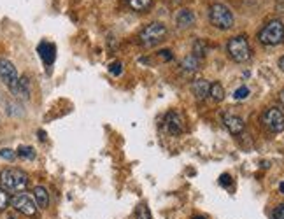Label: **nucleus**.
<instances>
[{"label":"nucleus","instance_id":"obj_1","mask_svg":"<svg viewBox=\"0 0 284 219\" xmlns=\"http://www.w3.org/2000/svg\"><path fill=\"white\" fill-rule=\"evenodd\" d=\"M0 188L7 193H23L28 188V175L21 168H6L0 172Z\"/></svg>","mask_w":284,"mask_h":219},{"label":"nucleus","instance_id":"obj_2","mask_svg":"<svg viewBox=\"0 0 284 219\" xmlns=\"http://www.w3.org/2000/svg\"><path fill=\"white\" fill-rule=\"evenodd\" d=\"M165 35H167V26L160 21H153L142 28V32L139 33V42L142 44V48L149 49L158 46L165 39Z\"/></svg>","mask_w":284,"mask_h":219},{"label":"nucleus","instance_id":"obj_3","mask_svg":"<svg viewBox=\"0 0 284 219\" xmlns=\"http://www.w3.org/2000/svg\"><path fill=\"white\" fill-rule=\"evenodd\" d=\"M258 39L265 46H277L284 41V23L281 20H272L260 30Z\"/></svg>","mask_w":284,"mask_h":219},{"label":"nucleus","instance_id":"obj_4","mask_svg":"<svg viewBox=\"0 0 284 219\" xmlns=\"http://www.w3.org/2000/svg\"><path fill=\"white\" fill-rule=\"evenodd\" d=\"M209 20L216 28L220 30H230L233 26V18L232 11L225 6V4H212L209 9Z\"/></svg>","mask_w":284,"mask_h":219},{"label":"nucleus","instance_id":"obj_5","mask_svg":"<svg viewBox=\"0 0 284 219\" xmlns=\"http://www.w3.org/2000/svg\"><path fill=\"white\" fill-rule=\"evenodd\" d=\"M226 49H228L230 58L233 61H237V63H244V61H247L251 58V46H249V42L244 35L232 37V39L228 41Z\"/></svg>","mask_w":284,"mask_h":219},{"label":"nucleus","instance_id":"obj_6","mask_svg":"<svg viewBox=\"0 0 284 219\" xmlns=\"http://www.w3.org/2000/svg\"><path fill=\"white\" fill-rule=\"evenodd\" d=\"M11 205L14 207V210H18L20 214L26 217H36L37 216V203L30 195L26 193H18L11 198Z\"/></svg>","mask_w":284,"mask_h":219},{"label":"nucleus","instance_id":"obj_7","mask_svg":"<svg viewBox=\"0 0 284 219\" xmlns=\"http://www.w3.org/2000/svg\"><path fill=\"white\" fill-rule=\"evenodd\" d=\"M263 126L272 133H279L284 130V113L279 111L277 107H270L262 114Z\"/></svg>","mask_w":284,"mask_h":219},{"label":"nucleus","instance_id":"obj_8","mask_svg":"<svg viewBox=\"0 0 284 219\" xmlns=\"http://www.w3.org/2000/svg\"><path fill=\"white\" fill-rule=\"evenodd\" d=\"M0 79L4 81L6 86H9L11 90H14V86L18 84V70L13 65V61L7 58H0Z\"/></svg>","mask_w":284,"mask_h":219},{"label":"nucleus","instance_id":"obj_9","mask_svg":"<svg viewBox=\"0 0 284 219\" xmlns=\"http://www.w3.org/2000/svg\"><path fill=\"white\" fill-rule=\"evenodd\" d=\"M165 128H167L168 133H172V135H181L184 132V118L178 111H170V113L165 116Z\"/></svg>","mask_w":284,"mask_h":219},{"label":"nucleus","instance_id":"obj_10","mask_svg":"<svg viewBox=\"0 0 284 219\" xmlns=\"http://www.w3.org/2000/svg\"><path fill=\"white\" fill-rule=\"evenodd\" d=\"M223 123H225L226 128H228V132L233 133V135H239V133H242L244 128H245L244 120H242V118H239V116H235V114H225Z\"/></svg>","mask_w":284,"mask_h":219},{"label":"nucleus","instance_id":"obj_11","mask_svg":"<svg viewBox=\"0 0 284 219\" xmlns=\"http://www.w3.org/2000/svg\"><path fill=\"white\" fill-rule=\"evenodd\" d=\"M191 91H193L195 98L197 100H203L209 97L210 91V83L207 79H197L191 83Z\"/></svg>","mask_w":284,"mask_h":219},{"label":"nucleus","instance_id":"obj_12","mask_svg":"<svg viewBox=\"0 0 284 219\" xmlns=\"http://www.w3.org/2000/svg\"><path fill=\"white\" fill-rule=\"evenodd\" d=\"M195 23V14L193 11L190 9H181L178 13V16H175V25L179 26V28H188V26H191Z\"/></svg>","mask_w":284,"mask_h":219},{"label":"nucleus","instance_id":"obj_13","mask_svg":"<svg viewBox=\"0 0 284 219\" xmlns=\"http://www.w3.org/2000/svg\"><path fill=\"white\" fill-rule=\"evenodd\" d=\"M33 200H36L37 207H41V209H48L49 205V193L46 188L42 186H36L33 188Z\"/></svg>","mask_w":284,"mask_h":219},{"label":"nucleus","instance_id":"obj_14","mask_svg":"<svg viewBox=\"0 0 284 219\" xmlns=\"http://www.w3.org/2000/svg\"><path fill=\"white\" fill-rule=\"evenodd\" d=\"M181 67H183L184 72H188V74H193V72H197L198 68H200V58H198V56H195V55H188L186 58L183 60Z\"/></svg>","mask_w":284,"mask_h":219},{"label":"nucleus","instance_id":"obj_15","mask_svg":"<svg viewBox=\"0 0 284 219\" xmlns=\"http://www.w3.org/2000/svg\"><path fill=\"white\" fill-rule=\"evenodd\" d=\"M39 53L46 63L48 65L53 63V60H55V46L49 44V42H42V44L39 46Z\"/></svg>","mask_w":284,"mask_h":219},{"label":"nucleus","instance_id":"obj_16","mask_svg":"<svg viewBox=\"0 0 284 219\" xmlns=\"http://www.w3.org/2000/svg\"><path fill=\"white\" fill-rule=\"evenodd\" d=\"M13 93L16 95V97L28 98V95H30V84H28V79H26V78H20V79H18V84H16V86H14Z\"/></svg>","mask_w":284,"mask_h":219},{"label":"nucleus","instance_id":"obj_17","mask_svg":"<svg viewBox=\"0 0 284 219\" xmlns=\"http://www.w3.org/2000/svg\"><path fill=\"white\" fill-rule=\"evenodd\" d=\"M130 6V9L137 11V13H146L148 9H151L155 0H126Z\"/></svg>","mask_w":284,"mask_h":219},{"label":"nucleus","instance_id":"obj_18","mask_svg":"<svg viewBox=\"0 0 284 219\" xmlns=\"http://www.w3.org/2000/svg\"><path fill=\"white\" fill-rule=\"evenodd\" d=\"M209 95L212 97L216 102H221V100L225 98V88L221 86L220 83H212L210 84V91H209Z\"/></svg>","mask_w":284,"mask_h":219},{"label":"nucleus","instance_id":"obj_19","mask_svg":"<svg viewBox=\"0 0 284 219\" xmlns=\"http://www.w3.org/2000/svg\"><path fill=\"white\" fill-rule=\"evenodd\" d=\"M18 156H21L25 160H33L36 158V151L30 145H21V148H18Z\"/></svg>","mask_w":284,"mask_h":219},{"label":"nucleus","instance_id":"obj_20","mask_svg":"<svg viewBox=\"0 0 284 219\" xmlns=\"http://www.w3.org/2000/svg\"><path fill=\"white\" fill-rule=\"evenodd\" d=\"M9 202H11L9 193H7L4 188H0V212H4V210L9 207Z\"/></svg>","mask_w":284,"mask_h":219},{"label":"nucleus","instance_id":"obj_21","mask_svg":"<svg viewBox=\"0 0 284 219\" xmlns=\"http://www.w3.org/2000/svg\"><path fill=\"white\" fill-rule=\"evenodd\" d=\"M247 95H249V88L247 86H240L239 90L235 91V95H233V97H235L237 100H244V98H247Z\"/></svg>","mask_w":284,"mask_h":219},{"label":"nucleus","instance_id":"obj_22","mask_svg":"<svg viewBox=\"0 0 284 219\" xmlns=\"http://www.w3.org/2000/svg\"><path fill=\"white\" fill-rule=\"evenodd\" d=\"M109 70H111V74H113V76H120L123 72V65L120 63V61H114V63H111Z\"/></svg>","mask_w":284,"mask_h":219},{"label":"nucleus","instance_id":"obj_23","mask_svg":"<svg viewBox=\"0 0 284 219\" xmlns=\"http://www.w3.org/2000/svg\"><path fill=\"white\" fill-rule=\"evenodd\" d=\"M137 219H151V214H149V210L144 205H140L137 209Z\"/></svg>","mask_w":284,"mask_h":219},{"label":"nucleus","instance_id":"obj_24","mask_svg":"<svg viewBox=\"0 0 284 219\" xmlns=\"http://www.w3.org/2000/svg\"><path fill=\"white\" fill-rule=\"evenodd\" d=\"M0 156H2L4 160H14V156H16V153L13 151V149H2V151H0Z\"/></svg>","mask_w":284,"mask_h":219},{"label":"nucleus","instance_id":"obj_25","mask_svg":"<svg viewBox=\"0 0 284 219\" xmlns=\"http://www.w3.org/2000/svg\"><path fill=\"white\" fill-rule=\"evenodd\" d=\"M274 219H284V203H281L279 207H275V210H274Z\"/></svg>","mask_w":284,"mask_h":219},{"label":"nucleus","instance_id":"obj_26","mask_svg":"<svg viewBox=\"0 0 284 219\" xmlns=\"http://www.w3.org/2000/svg\"><path fill=\"white\" fill-rule=\"evenodd\" d=\"M230 182H232V180H230V175L228 174H223L220 177V184H221V186H230Z\"/></svg>","mask_w":284,"mask_h":219},{"label":"nucleus","instance_id":"obj_27","mask_svg":"<svg viewBox=\"0 0 284 219\" xmlns=\"http://www.w3.org/2000/svg\"><path fill=\"white\" fill-rule=\"evenodd\" d=\"M160 56H162L163 60H172V53L168 51V49H165V51L160 53Z\"/></svg>","mask_w":284,"mask_h":219},{"label":"nucleus","instance_id":"obj_28","mask_svg":"<svg viewBox=\"0 0 284 219\" xmlns=\"http://www.w3.org/2000/svg\"><path fill=\"white\" fill-rule=\"evenodd\" d=\"M279 102H281V105H284V88L279 91Z\"/></svg>","mask_w":284,"mask_h":219},{"label":"nucleus","instance_id":"obj_29","mask_svg":"<svg viewBox=\"0 0 284 219\" xmlns=\"http://www.w3.org/2000/svg\"><path fill=\"white\" fill-rule=\"evenodd\" d=\"M279 68H281V70L284 72V56H281V58H279Z\"/></svg>","mask_w":284,"mask_h":219},{"label":"nucleus","instance_id":"obj_30","mask_svg":"<svg viewBox=\"0 0 284 219\" xmlns=\"http://www.w3.org/2000/svg\"><path fill=\"white\" fill-rule=\"evenodd\" d=\"M279 190H281V193H284V182H281V186H279Z\"/></svg>","mask_w":284,"mask_h":219},{"label":"nucleus","instance_id":"obj_31","mask_svg":"<svg viewBox=\"0 0 284 219\" xmlns=\"http://www.w3.org/2000/svg\"><path fill=\"white\" fill-rule=\"evenodd\" d=\"M193 219H205V217H202V216H197V217H193Z\"/></svg>","mask_w":284,"mask_h":219},{"label":"nucleus","instance_id":"obj_32","mask_svg":"<svg viewBox=\"0 0 284 219\" xmlns=\"http://www.w3.org/2000/svg\"><path fill=\"white\" fill-rule=\"evenodd\" d=\"M174 2H183V0H174Z\"/></svg>","mask_w":284,"mask_h":219},{"label":"nucleus","instance_id":"obj_33","mask_svg":"<svg viewBox=\"0 0 284 219\" xmlns=\"http://www.w3.org/2000/svg\"><path fill=\"white\" fill-rule=\"evenodd\" d=\"M7 219H14V217H7Z\"/></svg>","mask_w":284,"mask_h":219}]
</instances>
